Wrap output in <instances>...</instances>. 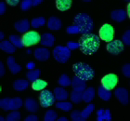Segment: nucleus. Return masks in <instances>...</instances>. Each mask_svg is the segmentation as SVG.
I'll list each match as a JSON object with an SVG mask.
<instances>
[{"label": "nucleus", "mask_w": 130, "mask_h": 121, "mask_svg": "<svg viewBox=\"0 0 130 121\" xmlns=\"http://www.w3.org/2000/svg\"><path fill=\"white\" fill-rule=\"evenodd\" d=\"M7 121H20L21 120V113L18 112V110L13 111L8 115V116L6 117Z\"/></svg>", "instance_id": "nucleus-37"}, {"label": "nucleus", "mask_w": 130, "mask_h": 121, "mask_svg": "<svg viewBox=\"0 0 130 121\" xmlns=\"http://www.w3.org/2000/svg\"><path fill=\"white\" fill-rule=\"evenodd\" d=\"M7 9V5L5 2H0V15H4V13L6 12Z\"/></svg>", "instance_id": "nucleus-43"}, {"label": "nucleus", "mask_w": 130, "mask_h": 121, "mask_svg": "<svg viewBox=\"0 0 130 121\" xmlns=\"http://www.w3.org/2000/svg\"><path fill=\"white\" fill-rule=\"evenodd\" d=\"M73 70L77 76L86 81L91 80L95 76V71L92 67L84 62H76L73 65Z\"/></svg>", "instance_id": "nucleus-3"}, {"label": "nucleus", "mask_w": 130, "mask_h": 121, "mask_svg": "<svg viewBox=\"0 0 130 121\" xmlns=\"http://www.w3.org/2000/svg\"><path fill=\"white\" fill-rule=\"evenodd\" d=\"M71 101L74 103H80V102L83 101V92L81 91H76V90H73L72 93H71Z\"/></svg>", "instance_id": "nucleus-32"}, {"label": "nucleus", "mask_w": 130, "mask_h": 121, "mask_svg": "<svg viewBox=\"0 0 130 121\" xmlns=\"http://www.w3.org/2000/svg\"><path fill=\"white\" fill-rule=\"evenodd\" d=\"M111 17L114 22H124L128 16H127V12L125 9H115V10H113L111 13Z\"/></svg>", "instance_id": "nucleus-15"}, {"label": "nucleus", "mask_w": 130, "mask_h": 121, "mask_svg": "<svg viewBox=\"0 0 130 121\" xmlns=\"http://www.w3.org/2000/svg\"><path fill=\"white\" fill-rule=\"evenodd\" d=\"M123 74L125 77L130 78V63H125L122 68Z\"/></svg>", "instance_id": "nucleus-41"}, {"label": "nucleus", "mask_w": 130, "mask_h": 121, "mask_svg": "<svg viewBox=\"0 0 130 121\" xmlns=\"http://www.w3.org/2000/svg\"><path fill=\"white\" fill-rule=\"evenodd\" d=\"M113 35H114V30H113V27L111 26V24L105 23L100 27V37L103 41L111 42L113 39Z\"/></svg>", "instance_id": "nucleus-8"}, {"label": "nucleus", "mask_w": 130, "mask_h": 121, "mask_svg": "<svg viewBox=\"0 0 130 121\" xmlns=\"http://www.w3.org/2000/svg\"><path fill=\"white\" fill-rule=\"evenodd\" d=\"M83 1H84V2H91L92 0H83Z\"/></svg>", "instance_id": "nucleus-52"}, {"label": "nucleus", "mask_w": 130, "mask_h": 121, "mask_svg": "<svg viewBox=\"0 0 130 121\" xmlns=\"http://www.w3.org/2000/svg\"><path fill=\"white\" fill-rule=\"evenodd\" d=\"M72 87H73V90L83 92L85 89L87 88V81L80 78L79 76H77V75H75V76H73V79H72Z\"/></svg>", "instance_id": "nucleus-13"}, {"label": "nucleus", "mask_w": 130, "mask_h": 121, "mask_svg": "<svg viewBox=\"0 0 130 121\" xmlns=\"http://www.w3.org/2000/svg\"><path fill=\"white\" fill-rule=\"evenodd\" d=\"M29 86H30L29 80H26V79H17L13 83V88L16 91H23L28 89Z\"/></svg>", "instance_id": "nucleus-22"}, {"label": "nucleus", "mask_w": 130, "mask_h": 121, "mask_svg": "<svg viewBox=\"0 0 130 121\" xmlns=\"http://www.w3.org/2000/svg\"><path fill=\"white\" fill-rule=\"evenodd\" d=\"M126 12H127V16L130 18V3L127 5V8H126Z\"/></svg>", "instance_id": "nucleus-49"}, {"label": "nucleus", "mask_w": 130, "mask_h": 121, "mask_svg": "<svg viewBox=\"0 0 130 121\" xmlns=\"http://www.w3.org/2000/svg\"><path fill=\"white\" fill-rule=\"evenodd\" d=\"M54 95L56 97V100L59 102L61 101H66L69 98V92L63 88V87H59L54 89Z\"/></svg>", "instance_id": "nucleus-19"}, {"label": "nucleus", "mask_w": 130, "mask_h": 121, "mask_svg": "<svg viewBox=\"0 0 130 121\" xmlns=\"http://www.w3.org/2000/svg\"><path fill=\"white\" fill-rule=\"evenodd\" d=\"M58 120H59V121H67L68 119H67V117H65V116H62V117H60V118H59Z\"/></svg>", "instance_id": "nucleus-51"}, {"label": "nucleus", "mask_w": 130, "mask_h": 121, "mask_svg": "<svg viewBox=\"0 0 130 121\" xmlns=\"http://www.w3.org/2000/svg\"><path fill=\"white\" fill-rule=\"evenodd\" d=\"M98 95L100 99L105 101V102H108L110 101L111 98V91L110 89H107L106 88L101 85V86L99 87V89H98Z\"/></svg>", "instance_id": "nucleus-24"}, {"label": "nucleus", "mask_w": 130, "mask_h": 121, "mask_svg": "<svg viewBox=\"0 0 130 121\" xmlns=\"http://www.w3.org/2000/svg\"><path fill=\"white\" fill-rule=\"evenodd\" d=\"M14 27H15L16 31H18L19 33L25 34V33L29 32L30 27H31V23L27 19H23V20H21V21H18V22H15Z\"/></svg>", "instance_id": "nucleus-14"}, {"label": "nucleus", "mask_w": 130, "mask_h": 121, "mask_svg": "<svg viewBox=\"0 0 130 121\" xmlns=\"http://www.w3.org/2000/svg\"><path fill=\"white\" fill-rule=\"evenodd\" d=\"M114 94H115V97L117 98V100L122 104L124 105L128 104V102H129V94H128L127 89H125V88H118V89H116Z\"/></svg>", "instance_id": "nucleus-11"}, {"label": "nucleus", "mask_w": 130, "mask_h": 121, "mask_svg": "<svg viewBox=\"0 0 130 121\" xmlns=\"http://www.w3.org/2000/svg\"><path fill=\"white\" fill-rule=\"evenodd\" d=\"M26 67H27L29 70H34V69H35V63L32 62H28L27 65H26Z\"/></svg>", "instance_id": "nucleus-47"}, {"label": "nucleus", "mask_w": 130, "mask_h": 121, "mask_svg": "<svg viewBox=\"0 0 130 121\" xmlns=\"http://www.w3.org/2000/svg\"><path fill=\"white\" fill-rule=\"evenodd\" d=\"M80 49L86 55H91L97 52L100 47V37L92 33L82 35L80 38Z\"/></svg>", "instance_id": "nucleus-1"}, {"label": "nucleus", "mask_w": 130, "mask_h": 121, "mask_svg": "<svg viewBox=\"0 0 130 121\" xmlns=\"http://www.w3.org/2000/svg\"><path fill=\"white\" fill-rule=\"evenodd\" d=\"M9 40L16 48H22L24 47V44H23V41H22V36H20V35H12L9 36Z\"/></svg>", "instance_id": "nucleus-27"}, {"label": "nucleus", "mask_w": 130, "mask_h": 121, "mask_svg": "<svg viewBox=\"0 0 130 121\" xmlns=\"http://www.w3.org/2000/svg\"><path fill=\"white\" fill-rule=\"evenodd\" d=\"M46 23V21L44 17H38V18H35L32 20L31 22V26L32 28H40V27L44 26Z\"/></svg>", "instance_id": "nucleus-29"}, {"label": "nucleus", "mask_w": 130, "mask_h": 121, "mask_svg": "<svg viewBox=\"0 0 130 121\" xmlns=\"http://www.w3.org/2000/svg\"><path fill=\"white\" fill-rule=\"evenodd\" d=\"M97 115H98V121H111V111L109 110V109H100V110H98L97 112Z\"/></svg>", "instance_id": "nucleus-25"}, {"label": "nucleus", "mask_w": 130, "mask_h": 121, "mask_svg": "<svg viewBox=\"0 0 130 121\" xmlns=\"http://www.w3.org/2000/svg\"><path fill=\"white\" fill-rule=\"evenodd\" d=\"M66 32L69 34V35H77V34H81V31H80V28H79L77 25H72V26H68L67 29H66Z\"/></svg>", "instance_id": "nucleus-38"}, {"label": "nucleus", "mask_w": 130, "mask_h": 121, "mask_svg": "<svg viewBox=\"0 0 130 121\" xmlns=\"http://www.w3.org/2000/svg\"><path fill=\"white\" fill-rule=\"evenodd\" d=\"M125 1H126V2H129L130 3V0H125Z\"/></svg>", "instance_id": "nucleus-54"}, {"label": "nucleus", "mask_w": 130, "mask_h": 121, "mask_svg": "<svg viewBox=\"0 0 130 121\" xmlns=\"http://www.w3.org/2000/svg\"><path fill=\"white\" fill-rule=\"evenodd\" d=\"M24 107L28 112H30V113L32 114L36 113L39 110V104H38V102L35 99H31V98H28V99L25 100Z\"/></svg>", "instance_id": "nucleus-17"}, {"label": "nucleus", "mask_w": 130, "mask_h": 121, "mask_svg": "<svg viewBox=\"0 0 130 121\" xmlns=\"http://www.w3.org/2000/svg\"><path fill=\"white\" fill-rule=\"evenodd\" d=\"M41 45H43L44 47L46 48H52L54 46V42H55V37L52 34H49V33H46L44 35H41Z\"/></svg>", "instance_id": "nucleus-16"}, {"label": "nucleus", "mask_w": 130, "mask_h": 121, "mask_svg": "<svg viewBox=\"0 0 130 121\" xmlns=\"http://www.w3.org/2000/svg\"><path fill=\"white\" fill-rule=\"evenodd\" d=\"M94 110H95V105L93 104V103H89L87 107L85 108L84 110L82 111V116H84L86 119H87L91 115H92Z\"/></svg>", "instance_id": "nucleus-34"}, {"label": "nucleus", "mask_w": 130, "mask_h": 121, "mask_svg": "<svg viewBox=\"0 0 130 121\" xmlns=\"http://www.w3.org/2000/svg\"><path fill=\"white\" fill-rule=\"evenodd\" d=\"M67 47L70 48L71 50H74L77 48H80V43L78 42H73V41H69L67 43Z\"/></svg>", "instance_id": "nucleus-42"}, {"label": "nucleus", "mask_w": 130, "mask_h": 121, "mask_svg": "<svg viewBox=\"0 0 130 121\" xmlns=\"http://www.w3.org/2000/svg\"><path fill=\"white\" fill-rule=\"evenodd\" d=\"M32 6L35 7V6H38L39 4H41L42 2H44V0H32Z\"/></svg>", "instance_id": "nucleus-48"}, {"label": "nucleus", "mask_w": 130, "mask_h": 121, "mask_svg": "<svg viewBox=\"0 0 130 121\" xmlns=\"http://www.w3.org/2000/svg\"><path fill=\"white\" fill-rule=\"evenodd\" d=\"M45 121H55L58 120V114L55 112L54 110H48L46 111L45 117H44Z\"/></svg>", "instance_id": "nucleus-36"}, {"label": "nucleus", "mask_w": 130, "mask_h": 121, "mask_svg": "<svg viewBox=\"0 0 130 121\" xmlns=\"http://www.w3.org/2000/svg\"><path fill=\"white\" fill-rule=\"evenodd\" d=\"M32 7V0H22L21 3V8L23 11L29 10Z\"/></svg>", "instance_id": "nucleus-39"}, {"label": "nucleus", "mask_w": 130, "mask_h": 121, "mask_svg": "<svg viewBox=\"0 0 130 121\" xmlns=\"http://www.w3.org/2000/svg\"><path fill=\"white\" fill-rule=\"evenodd\" d=\"M53 57L60 63H66L72 56V50L68 47L57 46L53 49Z\"/></svg>", "instance_id": "nucleus-5"}, {"label": "nucleus", "mask_w": 130, "mask_h": 121, "mask_svg": "<svg viewBox=\"0 0 130 121\" xmlns=\"http://www.w3.org/2000/svg\"><path fill=\"white\" fill-rule=\"evenodd\" d=\"M38 117L35 115H31V116H28L26 118H25V121H37Z\"/></svg>", "instance_id": "nucleus-46"}, {"label": "nucleus", "mask_w": 130, "mask_h": 121, "mask_svg": "<svg viewBox=\"0 0 130 121\" xmlns=\"http://www.w3.org/2000/svg\"><path fill=\"white\" fill-rule=\"evenodd\" d=\"M71 118L73 121H86L87 119L82 116V111L74 110L71 114Z\"/></svg>", "instance_id": "nucleus-35"}, {"label": "nucleus", "mask_w": 130, "mask_h": 121, "mask_svg": "<svg viewBox=\"0 0 130 121\" xmlns=\"http://www.w3.org/2000/svg\"><path fill=\"white\" fill-rule=\"evenodd\" d=\"M96 92H95V89L90 87V88H87L83 91V101L85 102H87V103H90L92 102L94 98H95Z\"/></svg>", "instance_id": "nucleus-23"}, {"label": "nucleus", "mask_w": 130, "mask_h": 121, "mask_svg": "<svg viewBox=\"0 0 130 121\" xmlns=\"http://www.w3.org/2000/svg\"><path fill=\"white\" fill-rule=\"evenodd\" d=\"M6 74V69L4 66V63L2 62H0V77H3Z\"/></svg>", "instance_id": "nucleus-45"}, {"label": "nucleus", "mask_w": 130, "mask_h": 121, "mask_svg": "<svg viewBox=\"0 0 130 121\" xmlns=\"http://www.w3.org/2000/svg\"><path fill=\"white\" fill-rule=\"evenodd\" d=\"M73 22L80 28L82 35L89 34L95 28V24H94L93 20L87 13H79L78 15H76L74 17Z\"/></svg>", "instance_id": "nucleus-2"}, {"label": "nucleus", "mask_w": 130, "mask_h": 121, "mask_svg": "<svg viewBox=\"0 0 130 121\" xmlns=\"http://www.w3.org/2000/svg\"><path fill=\"white\" fill-rule=\"evenodd\" d=\"M51 52L49 51L48 48H37L35 50V59L39 62H46L50 58Z\"/></svg>", "instance_id": "nucleus-12"}, {"label": "nucleus", "mask_w": 130, "mask_h": 121, "mask_svg": "<svg viewBox=\"0 0 130 121\" xmlns=\"http://www.w3.org/2000/svg\"><path fill=\"white\" fill-rule=\"evenodd\" d=\"M40 40V35L35 31H29V32L25 33L24 35L22 36V41H23L24 47H30L35 45V44L39 43Z\"/></svg>", "instance_id": "nucleus-7"}, {"label": "nucleus", "mask_w": 130, "mask_h": 121, "mask_svg": "<svg viewBox=\"0 0 130 121\" xmlns=\"http://www.w3.org/2000/svg\"><path fill=\"white\" fill-rule=\"evenodd\" d=\"M58 83L60 84V87H63V88H65V87L71 86V85H72V81H71L70 77H69L67 75L63 74V75H61L60 76Z\"/></svg>", "instance_id": "nucleus-33"}, {"label": "nucleus", "mask_w": 130, "mask_h": 121, "mask_svg": "<svg viewBox=\"0 0 130 121\" xmlns=\"http://www.w3.org/2000/svg\"><path fill=\"white\" fill-rule=\"evenodd\" d=\"M0 120H1V121H3V120H6V118H4V117H3V116H1V117H0Z\"/></svg>", "instance_id": "nucleus-53"}, {"label": "nucleus", "mask_w": 130, "mask_h": 121, "mask_svg": "<svg viewBox=\"0 0 130 121\" xmlns=\"http://www.w3.org/2000/svg\"><path fill=\"white\" fill-rule=\"evenodd\" d=\"M7 64H8V69L10 70V72L13 75H16L18 73H20L22 71V66L19 64H17L15 62V58L12 56H9L7 60Z\"/></svg>", "instance_id": "nucleus-18"}, {"label": "nucleus", "mask_w": 130, "mask_h": 121, "mask_svg": "<svg viewBox=\"0 0 130 121\" xmlns=\"http://www.w3.org/2000/svg\"><path fill=\"white\" fill-rule=\"evenodd\" d=\"M56 107L60 110L65 111V112H69V111L73 110V104L69 102L66 101H61V102H58L56 103Z\"/></svg>", "instance_id": "nucleus-28"}, {"label": "nucleus", "mask_w": 130, "mask_h": 121, "mask_svg": "<svg viewBox=\"0 0 130 121\" xmlns=\"http://www.w3.org/2000/svg\"><path fill=\"white\" fill-rule=\"evenodd\" d=\"M123 43L125 46L130 47V30L125 31V33L123 35Z\"/></svg>", "instance_id": "nucleus-40"}, {"label": "nucleus", "mask_w": 130, "mask_h": 121, "mask_svg": "<svg viewBox=\"0 0 130 121\" xmlns=\"http://www.w3.org/2000/svg\"><path fill=\"white\" fill-rule=\"evenodd\" d=\"M118 83V77L114 74H109L101 78V85L107 89H113Z\"/></svg>", "instance_id": "nucleus-10"}, {"label": "nucleus", "mask_w": 130, "mask_h": 121, "mask_svg": "<svg viewBox=\"0 0 130 121\" xmlns=\"http://www.w3.org/2000/svg\"><path fill=\"white\" fill-rule=\"evenodd\" d=\"M125 44L121 40H111V42H108V45L106 47L108 52H110L112 55H118L121 52L124 51Z\"/></svg>", "instance_id": "nucleus-9"}, {"label": "nucleus", "mask_w": 130, "mask_h": 121, "mask_svg": "<svg viewBox=\"0 0 130 121\" xmlns=\"http://www.w3.org/2000/svg\"><path fill=\"white\" fill-rule=\"evenodd\" d=\"M22 105H24L23 101L19 97L12 98V99H5L0 100V107L4 111H16L19 110L20 108L22 107Z\"/></svg>", "instance_id": "nucleus-4"}, {"label": "nucleus", "mask_w": 130, "mask_h": 121, "mask_svg": "<svg viewBox=\"0 0 130 121\" xmlns=\"http://www.w3.org/2000/svg\"><path fill=\"white\" fill-rule=\"evenodd\" d=\"M46 86H47V83H46L45 80L37 79V80H35L32 82V88L34 90H43Z\"/></svg>", "instance_id": "nucleus-31"}, {"label": "nucleus", "mask_w": 130, "mask_h": 121, "mask_svg": "<svg viewBox=\"0 0 130 121\" xmlns=\"http://www.w3.org/2000/svg\"><path fill=\"white\" fill-rule=\"evenodd\" d=\"M56 6L59 10H68L72 6V0H56Z\"/></svg>", "instance_id": "nucleus-26"}, {"label": "nucleus", "mask_w": 130, "mask_h": 121, "mask_svg": "<svg viewBox=\"0 0 130 121\" xmlns=\"http://www.w3.org/2000/svg\"><path fill=\"white\" fill-rule=\"evenodd\" d=\"M4 37H5V34H4L3 32H1V33H0V39H1V40L3 41Z\"/></svg>", "instance_id": "nucleus-50"}, {"label": "nucleus", "mask_w": 130, "mask_h": 121, "mask_svg": "<svg viewBox=\"0 0 130 121\" xmlns=\"http://www.w3.org/2000/svg\"><path fill=\"white\" fill-rule=\"evenodd\" d=\"M0 48H1V50H3L4 52H6V53L13 54L14 52L16 51L17 48L11 43L10 40H5V41H1V43H0Z\"/></svg>", "instance_id": "nucleus-20"}, {"label": "nucleus", "mask_w": 130, "mask_h": 121, "mask_svg": "<svg viewBox=\"0 0 130 121\" xmlns=\"http://www.w3.org/2000/svg\"><path fill=\"white\" fill-rule=\"evenodd\" d=\"M7 4H8L9 6H12V7H15L21 2V0H6Z\"/></svg>", "instance_id": "nucleus-44"}, {"label": "nucleus", "mask_w": 130, "mask_h": 121, "mask_svg": "<svg viewBox=\"0 0 130 121\" xmlns=\"http://www.w3.org/2000/svg\"><path fill=\"white\" fill-rule=\"evenodd\" d=\"M61 25H62L61 21H60V19L57 18V17L49 18L48 22H47V27L51 31H59L61 28Z\"/></svg>", "instance_id": "nucleus-21"}, {"label": "nucleus", "mask_w": 130, "mask_h": 121, "mask_svg": "<svg viewBox=\"0 0 130 121\" xmlns=\"http://www.w3.org/2000/svg\"><path fill=\"white\" fill-rule=\"evenodd\" d=\"M41 71L39 69H34V70H30L29 72L26 74L27 75L28 80L31 81V82H34V81L39 79V76H40Z\"/></svg>", "instance_id": "nucleus-30"}, {"label": "nucleus", "mask_w": 130, "mask_h": 121, "mask_svg": "<svg viewBox=\"0 0 130 121\" xmlns=\"http://www.w3.org/2000/svg\"><path fill=\"white\" fill-rule=\"evenodd\" d=\"M41 106L44 108L49 107L55 104L56 102V97L54 95V92H51L47 89H43L39 95Z\"/></svg>", "instance_id": "nucleus-6"}]
</instances>
